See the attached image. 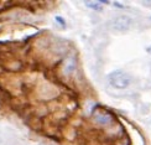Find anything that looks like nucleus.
I'll list each match as a JSON object with an SVG mask.
<instances>
[{"mask_svg": "<svg viewBox=\"0 0 151 145\" xmlns=\"http://www.w3.org/2000/svg\"><path fill=\"white\" fill-rule=\"evenodd\" d=\"M108 81L110 86L116 88V89H125V88L129 87L131 78L128 73L123 71H114L108 76Z\"/></svg>", "mask_w": 151, "mask_h": 145, "instance_id": "1", "label": "nucleus"}, {"mask_svg": "<svg viewBox=\"0 0 151 145\" xmlns=\"http://www.w3.org/2000/svg\"><path fill=\"white\" fill-rule=\"evenodd\" d=\"M131 25H133V20L127 15H120L111 21L113 30L118 31V32H125V31H128L131 27Z\"/></svg>", "mask_w": 151, "mask_h": 145, "instance_id": "2", "label": "nucleus"}, {"mask_svg": "<svg viewBox=\"0 0 151 145\" xmlns=\"http://www.w3.org/2000/svg\"><path fill=\"white\" fill-rule=\"evenodd\" d=\"M96 120L98 122V123H100V124H106V123H109L110 120H111V118L106 114V113H102V114H99V115H97V118H96Z\"/></svg>", "mask_w": 151, "mask_h": 145, "instance_id": "3", "label": "nucleus"}, {"mask_svg": "<svg viewBox=\"0 0 151 145\" xmlns=\"http://www.w3.org/2000/svg\"><path fill=\"white\" fill-rule=\"evenodd\" d=\"M73 70H74V62H73V60L68 58L67 62H66V65L63 66V71L66 73H71Z\"/></svg>", "mask_w": 151, "mask_h": 145, "instance_id": "4", "label": "nucleus"}, {"mask_svg": "<svg viewBox=\"0 0 151 145\" xmlns=\"http://www.w3.org/2000/svg\"><path fill=\"white\" fill-rule=\"evenodd\" d=\"M84 4L88 6V8H91L93 10H97V11L102 10V5H100V3H97V1H86Z\"/></svg>", "mask_w": 151, "mask_h": 145, "instance_id": "5", "label": "nucleus"}, {"mask_svg": "<svg viewBox=\"0 0 151 145\" xmlns=\"http://www.w3.org/2000/svg\"><path fill=\"white\" fill-rule=\"evenodd\" d=\"M56 20H57V21H60V22H61L62 25H65V21H63V20H62V19H61V17H58V16H57V17H56Z\"/></svg>", "mask_w": 151, "mask_h": 145, "instance_id": "6", "label": "nucleus"}, {"mask_svg": "<svg viewBox=\"0 0 151 145\" xmlns=\"http://www.w3.org/2000/svg\"><path fill=\"white\" fill-rule=\"evenodd\" d=\"M147 52H149V53H151V46L147 48Z\"/></svg>", "mask_w": 151, "mask_h": 145, "instance_id": "7", "label": "nucleus"}]
</instances>
